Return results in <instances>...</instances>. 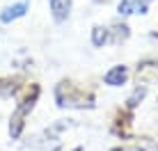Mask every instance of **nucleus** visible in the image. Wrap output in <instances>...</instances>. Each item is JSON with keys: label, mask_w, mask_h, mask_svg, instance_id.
I'll list each match as a JSON object with an SVG mask.
<instances>
[{"label": "nucleus", "mask_w": 158, "mask_h": 151, "mask_svg": "<svg viewBox=\"0 0 158 151\" xmlns=\"http://www.w3.org/2000/svg\"><path fill=\"white\" fill-rule=\"evenodd\" d=\"M57 101L60 105H87V99L73 89L71 83H62L57 87Z\"/></svg>", "instance_id": "f257e3e1"}, {"label": "nucleus", "mask_w": 158, "mask_h": 151, "mask_svg": "<svg viewBox=\"0 0 158 151\" xmlns=\"http://www.w3.org/2000/svg\"><path fill=\"white\" fill-rule=\"evenodd\" d=\"M117 12L122 16H131V14H144L147 12V5L142 2V0H119L117 5Z\"/></svg>", "instance_id": "f03ea898"}, {"label": "nucleus", "mask_w": 158, "mask_h": 151, "mask_svg": "<svg viewBox=\"0 0 158 151\" xmlns=\"http://www.w3.org/2000/svg\"><path fill=\"white\" fill-rule=\"evenodd\" d=\"M25 12H28V2H25V0H21V2H16V5H9V7L0 14V18H2V23H12V21L21 18Z\"/></svg>", "instance_id": "7ed1b4c3"}, {"label": "nucleus", "mask_w": 158, "mask_h": 151, "mask_svg": "<svg viewBox=\"0 0 158 151\" xmlns=\"http://www.w3.org/2000/svg\"><path fill=\"white\" fill-rule=\"evenodd\" d=\"M126 78H128V71H126V67H115V69H110V71L106 73V85H110V87H119V85H124L126 83Z\"/></svg>", "instance_id": "20e7f679"}, {"label": "nucleus", "mask_w": 158, "mask_h": 151, "mask_svg": "<svg viewBox=\"0 0 158 151\" xmlns=\"http://www.w3.org/2000/svg\"><path fill=\"white\" fill-rule=\"evenodd\" d=\"M51 12L55 21H64L71 12V0H51Z\"/></svg>", "instance_id": "39448f33"}, {"label": "nucleus", "mask_w": 158, "mask_h": 151, "mask_svg": "<svg viewBox=\"0 0 158 151\" xmlns=\"http://www.w3.org/2000/svg\"><path fill=\"white\" fill-rule=\"evenodd\" d=\"M30 108H32V99H30V101H23V105H21L19 110H16V115H14V119H12V128H9L14 137L21 133V126H23V115L30 110Z\"/></svg>", "instance_id": "423d86ee"}, {"label": "nucleus", "mask_w": 158, "mask_h": 151, "mask_svg": "<svg viewBox=\"0 0 158 151\" xmlns=\"http://www.w3.org/2000/svg\"><path fill=\"white\" fill-rule=\"evenodd\" d=\"M149 80H158V67L156 64H144V67L138 71V83L147 85Z\"/></svg>", "instance_id": "0eeeda50"}, {"label": "nucleus", "mask_w": 158, "mask_h": 151, "mask_svg": "<svg viewBox=\"0 0 158 151\" xmlns=\"http://www.w3.org/2000/svg\"><path fill=\"white\" fill-rule=\"evenodd\" d=\"M108 39H110V30L101 28V25H96V28L92 30V41H94V46H103Z\"/></svg>", "instance_id": "6e6552de"}, {"label": "nucleus", "mask_w": 158, "mask_h": 151, "mask_svg": "<svg viewBox=\"0 0 158 151\" xmlns=\"http://www.w3.org/2000/svg\"><path fill=\"white\" fill-rule=\"evenodd\" d=\"M115 151H140V149H115Z\"/></svg>", "instance_id": "1a4fd4ad"}]
</instances>
